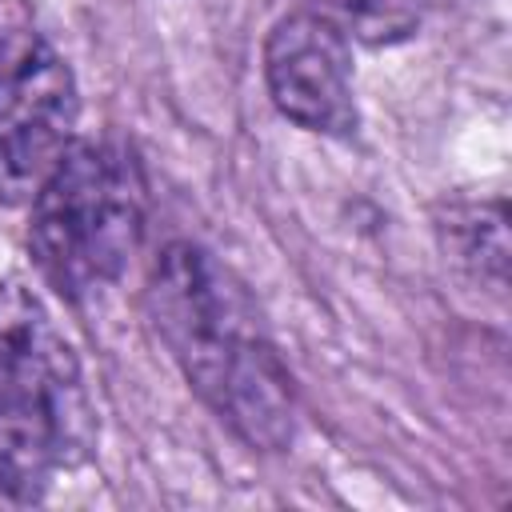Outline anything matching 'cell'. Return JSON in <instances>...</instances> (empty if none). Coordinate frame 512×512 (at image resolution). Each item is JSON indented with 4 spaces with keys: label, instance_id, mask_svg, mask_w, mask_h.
Here are the masks:
<instances>
[{
    "label": "cell",
    "instance_id": "3",
    "mask_svg": "<svg viewBox=\"0 0 512 512\" xmlns=\"http://www.w3.org/2000/svg\"><path fill=\"white\" fill-rule=\"evenodd\" d=\"M148 184L136 156L112 140H72L32 196L28 248L64 300L120 280L144 240Z\"/></svg>",
    "mask_w": 512,
    "mask_h": 512
},
{
    "label": "cell",
    "instance_id": "7",
    "mask_svg": "<svg viewBox=\"0 0 512 512\" xmlns=\"http://www.w3.org/2000/svg\"><path fill=\"white\" fill-rule=\"evenodd\" d=\"M320 4H324V0H316V8H320Z\"/></svg>",
    "mask_w": 512,
    "mask_h": 512
},
{
    "label": "cell",
    "instance_id": "5",
    "mask_svg": "<svg viewBox=\"0 0 512 512\" xmlns=\"http://www.w3.org/2000/svg\"><path fill=\"white\" fill-rule=\"evenodd\" d=\"M264 80L280 116L308 132L348 136L356 128L348 36L316 8L288 12L264 40Z\"/></svg>",
    "mask_w": 512,
    "mask_h": 512
},
{
    "label": "cell",
    "instance_id": "6",
    "mask_svg": "<svg viewBox=\"0 0 512 512\" xmlns=\"http://www.w3.org/2000/svg\"><path fill=\"white\" fill-rule=\"evenodd\" d=\"M316 12H324L344 36L364 44L408 40L420 24V0H324Z\"/></svg>",
    "mask_w": 512,
    "mask_h": 512
},
{
    "label": "cell",
    "instance_id": "1",
    "mask_svg": "<svg viewBox=\"0 0 512 512\" xmlns=\"http://www.w3.org/2000/svg\"><path fill=\"white\" fill-rule=\"evenodd\" d=\"M148 312L192 392L256 452L288 448L296 388L244 284L200 244H168L148 276Z\"/></svg>",
    "mask_w": 512,
    "mask_h": 512
},
{
    "label": "cell",
    "instance_id": "4",
    "mask_svg": "<svg viewBox=\"0 0 512 512\" xmlns=\"http://www.w3.org/2000/svg\"><path fill=\"white\" fill-rule=\"evenodd\" d=\"M80 96L64 56L28 24L0 20V196L32 200L68 152Z\"/></svg>",
    "mask_w": 512,
    "mask_h": 512
},
{
    "label": "cell",
    "instance_id": "2",
    "mask_svg": "<svg viewBox=\"0 0 512 512\" xmlns=\"http://www.w3.org/2000/svg\"><path fill=\"white\" fill-rule=\"evenodd\" d=\"M92 408L80 364L40 300L0 284V492L40 500L52 480L84 460Z\"/></svg>",
    "mask_w": 512,
    "mask_h": 512
}]
</instances>
